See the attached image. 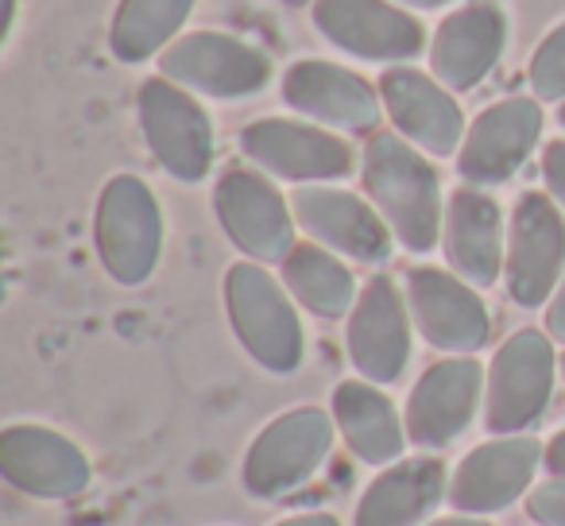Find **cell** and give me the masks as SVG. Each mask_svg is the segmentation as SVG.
I'll return each instance as SVG.
<instances>
[{
    "mask_svg": "<svg viewBox=\"0 0 565 526\" xmlns=\"http://www.w3.org/2000/svg\"><path fill=\"white\" fill-rule=\"evenodd\" d=\"M449 268L472 287H492L503 271V213L495 197L477 186L449 194L446 228H441Z\"/></svg>",
    "mask_w": 565,
    "mask_h": 526,
    "instance_id": "obj_22",
    "label": "cell"
},
{
    "mask_svg": "<svg viewBox=\"0 0 565 526\" xmlns=\"http://www.w3.org/2000/svg\"><path fill=\"white\" fill-rule=\"evenodd\" d=\"M539 464L542 446L531 433L484 441L457 464L454 484H449V503L465 515H495L531 487Z\"/></svg>",
    "mask_w": 565,
    "mask_h": 526,
    "instance_id": "obj_17",
    "label": "cell"
},
{
    "mask_svg": "<svg viewBox=\"0 0 565 526\" xmlns=\"http://www.w3.org/2000/svg\"><path fill=\"white\" fill-rule=\"evenodd\" d=\"M526 511L539 526H565V480H546L526 495Z\"/></svg>",
    "mask_w": 565,
    "mask_h": 526,
    "instance_id": "obj_28",
    "label": "cell"
},
{
    "mask_svg": "<svg viewBox=\"0 0 565 526\" xmlns=\"http://www.w3.org/2000/svg\"><path fill=\"white\" fill-rule=\"evenodd\" d=\"M503 40H508V20L495 4H465V9L449 12L434 32V78L449 89L480 86L500 63Z\"/></svg>",
    "mask_w": 565,
    "mask_h": 526,
    "instance_id": "obj_20",
    "label": "cell"
},
{
    "mask_svg": "<svg viewBox=\"0 0 565 526\" xmlns=\"http://www.w3.org/2000/svg\"><path fill=\"white\" fill-rule=\"evenodd\" d=\"M380 97L387 105V117L403 132V140H415L430 155H454L461 143L465 120L457 101L423 71L395 66L380 78Z\"/></svg>",
    "mask_w": 565,
    "mask_h": 526,
    "instance_id": "obj_21",
    "label": "cell"
},
{
    "mask_svg": "<svg viewBox=\"0 0 565 526\" xmlns=\"http://www.w3.org/2000/svg\"><path fill=\"white\" fill-rule=\"evenodd\" d=\"M395 4H415V9H438V4H449V0H395Z\"/></svg>",
    "mask_w": 565,
    "mask_h": 526,
    "instance_id": "obj_35",
    "label": "cell"
},
{
    "mask_svg": "<svg viewBox=\"0 0 565 526\" xmlns=\"http://www.w3.org/2000/svg\"><path fill=\"white\" fill-rule=\"evenodd\" d=\"M275 526H341L333 515H326V511H315V515H295V518H282V523Z\"/></svg>",
    "mask_w": 565,
    "mask_h": 526,
    "instance_id": "obj_32",
    "label": "cell"
},
{
    "mask_svg": "<svg viewBox=\"0 0 565 526\" xmlns=\"http://www.w3.org/2000/svg\"><path fill=\"white\" fill-rule=\"evenodd\" d=\"M163 78L217 101H241L267 86L271 63L259 47L225 32H194L163 51Z\"/></svg>",
    "mask_w": 565,
    "mask_h": 526,
    "instance_id": "obj_7",
    "label": "cell"
},
{
    "mask_svg": "<svg viewBox=\"0 0 565 526\" xmlns=\"http://www.w3.org/2000/svg\"><path fill=\"white\" fill-rule=\"evenodd\" d=\"M282 4H295V9H299V4H310V0H282Z\"/></svg>",
    "mask_w": 565,
    "mask_h": 526,
    "instance_id": "obj_36",
    "label": "cell"
},
{
    "mask_svg": "<svg viewBox=\"0 0 565 526\" xmlns=\"http://www.w3.org/2000/svg\"><path fill=\"white\" fill-rule=\"evenodd\" d=\"M542 136V109L534 97H503L488 105L465 132V148L457 155V171L472 186L508 182L531 159Z\"/></svg>",
    "mask_w": 565,
    "mask_h": 526,
    "instance_id": "obj_11",
    "label": "cell"
},
{
    "mask_svg": "<svg viewBox=\"0 0 565 526\" xmlns=\"http://www.w3.org/2000/svg\"><path fill=\"white\" fill-rule=\"evenodd\" d=\"M484 387V368L472 356H454L423 372L407 399V438L423 449H446L472 426Z\"/></svg>",
    "mask_w": 565,
    "mask_h": 526,
    "instance_id": "obj_16",
    "label": "cell"
},
{
    "mask_svg": "<svg viewBox=\"0 0 565 526\" xmlns=\"http://www.w3.org/2000/svg\"><path fill=\"white\" fill-rule=\"evenodd\" d=\"M295 221L315 236L318 244L353 256L361 264H380L392 251V233L387 221L372 210L364 197L333 186H302L291 197Z\"/></svg>",
    "mask_w": 565,
    "mask_h": 526,
    "instance_id": "obj_18",
    "label": "cell"
},
{
    "mask_svg": "<svg viewBox=\"0 0 565 526\" xmlns=\"http://www.w3.org/2000/svg\"><path fill=\"white\" fill-rule=\"evenodd\" d=\"M315 24L333 47L376 63H403L426 47V28L387 0H318Z\"/></svg>",
    "mask_w": 565,
    "mask_h": 526,
    "instance_id": "obj_13",
    "label": "cell"
},
{
    "mask_svg": "<svg viewBox=\"0 0 565 526\" xmlns=\"http://www.w3.org/2000/svg\"><path fill=\"white\" fill-rule=\"evenodd\" d=\"M282 283L318 318L353 314L356 307L353 271L326 244H295L291 256L282 259Z\"/></svg>",
    "mask_w": 565,
    "mask_h": 526,
    "instance_id": "obj_25",
    "label": "cell"
},
{
    "mask_svg": "<svg viewBox=\"0 0 565 526\" xmlns=\"http://www.w3.org/2000/svg\"><path fill=\"white\" fill-rule=\"evenodd\" d=\"M430 526H492V523H484V518H438V523H430Z\"/></svg>",
    "mask_w": 565,
    "mask_h": 526,
    "instance_id": "obj_33",
    "label": "cell"
},
{
    "mask_svg": "<svg viewBox=\"0 0 565 526\" xmlns=\"http://www.w3.org/2000/svg\"><path fill=\"white\" fill-rule=\"evenodd\" d=\"M333 422L341 426L345 446L364 464H392L403 457V422L395 402L369 379H345L333 387Z\"/></svg>",
    "mask_w": 565,
    "mask_h": 526,
    "instance_id": "obj_24",
    "label": "cell"
},
{
    "mask_svg": "<svg viewBox=\"0 0 565 526\" xmlns=\"http://www.w3.org/2000/svg\"><path fill=\"white\" fill-rule=\"evenodd\" d=\"M449 495L446 464L438 457H415L380 472L356 503L353 526H418Z\"/></svg>",
    "mask_w": 565,
    "mask_h": 526,
    "instance_id": "obj_23",
    "label": "cell"
},
{
    "mask_svg": "<svg viewBox=\"0 0 565 526\" xmlns=\"http://www.w3.org/2000/svg\"><path fill=\"white\" fill-rule=\"evenodd\" d=\"M554 345L546 333L519 330L500 345L488 372L484 422L492 433H519L534 426L554 395Z\"/></svg>",
    "mask_w": 565,
    "mask_h": 526,
    "instance_id": "obj_5",
    "label": "cell"
},
{
    "mask_svg": "<svg viewBox=\"0 0 565 526\" xmlns=\"http://www.w3.org/2000/svg\"><path fill=\"white\" fill-rule=\"evenodd\" d=\"M213 210L225 228V236L259 264L287 259L295 248V217L282 202V194L256 171L233 167L217 179Z\"/></svg>",
    "mask_w": 565,
    "mask_h": 526,
    "instance_id": "obj_9",
    "label": "cell"
},
{
    "mask_svg": "<svg viewBox=\"0 0 565 526\" xmlns=\"http://www.w3.org/2000/svg\"><path fill=\"white\" fill-rule=\"evenodd\" d=\"M364 190L380 217L411 251H430L441 236L438 171L403 136L376 132L364 148Z\"/></svg>",
    "mask_w": 565,
    "mask_h": 526,
    "instance_id": "obj_1",
    "label": "cell"
},
{
    "mask_svg": "<svg viewBox=\"0 0 565 526\" xmlns=\"http://www.w3.org/2000/svg\"><path fill=\"white\" fill-rule=\"evenodd\" d=\"M542 179H546L550 194L565 210V140L546 143V151H542Z\"/></svg>",
    "mask_w": 565,
    "mask_h": 526,
    "instance_id": "obj_29",
    "label": "cell"
},
{
    "mask_svg": "<svg viewBox=\"0 0 565 526\" xmlns=\"http://www.w3.org/2000/svg\"><path fill=\"white\" fill-rule=\"evenodd\" d=\"M557 117H562V128H565V105H562V112H557Z\"/></svg>",
    "mask_w": 565,
    "mask_h": 526,
    "instance_id": "obj_38",
    "label": "cell"
},
{
    "mask_svg": "<svg viewBox=\"0 0 565 526\" xmlns=\"http://www.w3.org/2000/svg\"><path fill=\"white\" fill-rule=\"evenodd\" d=\"M241 151L264 171L291 182L345 179L353 171V148L341 136L310 128L302 120H256L241 132Z\"/></svg>",
    "mask_w": 565,
    "mask_h": 526,
    "instance_id": "obj_12",
    "label": "cell"
},
{
    "mask_svg": "<svg viewBox=\"0 0 565 526\" xmlns=\"http://www.w3.org/2000/svg\"><path fill=\"white\" fill-rule=\"evenodd\" d=\"M542 464H546V472H550V476L565 480V430L557 433V438L546 446V457H542Z\"/></svg>",
    "mask_w": 565,
    "mask_h": 526,
    "instance_id": "obj_31",
    "label": "cell"
},
{
    "mask_svg": "<svg viewBox=\"0 0 565 526\" xmlns=\"http://www.w3.org/2000/svg\"><path fill=\"white\" fill-rule=\"evenodd\" d=\"M198 0H120L109 28V47L120 63H143L179 35Z\"/></svg>",
    "mask_w": 565,
    "mask_h": 526,
    "instance_id": "obj_26",
    "label": "cell"
},
{
    "mask_svg": "<svg viewBox=\"0 0 565 526\" xmlns=\"http://www.w3.org/2000/svg\"><path fill=\"white\" fill-rule=\"evenodd\" d=\"M0 476L35 500H74L89 487V457L66 433L17 422L0 433Z\"/></svg>",
    "mask_w": 565,
    "mask_h": 526,
    "instance_id": "obj_10",
    "label": "cell"
},
{
    "mask_svg": "<svg viewBox=\"0 0 565 526\" xmlns=\"http://www.w3.org/2000/svg\"><path fill=\"white\" fill-rule=\"evenodd\" d=\"M565 268V217L546 194L526 190L511 210L508 233V291L519 307L534 310L554 299Z\"/></svg>",
    "mask_w": 565,
    "mask_h": 526,
    "instance_id": "obj_8",
    "label": "cell"
},
{
    "mask_svg": "<svg viewBox=\"0 0 565 526\" xmlns=\"http://www.w3.org/2000/svg\"><path fill=\"white\" fill-rule=\"evenodd\" d=\"M349 361L369 384H395L411 361V318L392 276H372L349 314Z\"/></svg>",
    "mask_w": 565,
    "mask_h": 526,
    "instance_id": "obj_14",
    "label": "cell"
},
{
    "mask_svg": "<svg viewBox=\"0 0 565 526\" xmlns=\"http://www.w3.org/2000/svg\"><path fill=\"white\" fill-rule=\"evenodd\" d=\"M557 364H562V379H565V353H562V361H557Z\"/></svg>",
    "mask_w": 565,
    "mask_h": 526,
    "instance_id": "obj_37",
    "label": "cell"
},
{
    "mask_svg": "<svg viewBox=\"0 0 565 526\" xmlns=\"http://www.w3.org/2000/svg\"><path fill=\"white\" fill-rule=\"evenodd\" d=\"M282 101L322 125L372 132L380 120V94L361 74L333 66L326 58H302L282 78Z\"/></svg>",
    "mask_w": 565,
    "mask_h": 526,
    "instance_id": "obj_19",
    "label": "cell"
},
{
    "mask_svg": "<svg viewBox=\"0 0 565 526\" xmlns=\"http://www.w3.org/2000/svg\"><path fill=\"white\" fill-rule=\"evenodd\" d=\"M97 256L117 283L140 287L163 251V210L151 186L136 174H117L97 197Z\"/></svg>",
    "mask_w": 565,
    "mask_h": 526,
    "instance_id": "obj_3",
    "label": "cell"
},
{
    "mask_svg": "<svg viewBox=\"0 0 565 526\" xmlns=\"http://www.w3.org/2000/svg\"><path fill=\"white\" fill-rule=\"evenodd\" d=\"M225 307L236 341L259 368L275 372V376L299 368L302 348H307L302 322L287 291L271 279V271H264L252 259L233 264L225 276Z\"/></svg>",
    "mask_w": 565,
    "mask_h": 526,
    "instance_id": "obj_2",
    "label": "cell"
},
{
    "mask_svg": "<svg viewBox=\"0 0 565 526\" xmlns=\"http://www.w3.org/2000/svg\"><path fill=\"white\" fill-rule=\"evenodd\" d=\"M333 418L318 407H299L279 415L259 430L241 464V480L256 500H279V495L302 487L333 449Z\"/></svg>",
    "mask_w": 565,
    "mask_h": 526,
    "instance_id": "obj_4",
    "label": "cell"
},
{
    "mask_svg": "<svg viewBox=\"0 0 565 526\" xmlns=\"http://www.w3.org/2000/svg\"><path fill=\"white\" fill-rule=\"evenodd\" d=\"M12 20H17V0H4V35L12 32Z\"/></svg>",
    "mask_w": 565,
    "mask_h": 526,
    "instance_id": "obj_34",
    "label": "cell"
},
{
    "mask_svg": "<svg viewBox=\"0 0 565 526\" xmlns=\"http://www.w3.org/2000/svg\"><path fill=\"white\" fill-rule=\"evenodd\" d=\"M531 89L542 101H565V24H557L534 51Z\"/></svg>",
    "mask_w": 565,
    "mask_h": 526,
    "instance_id": "obj_27",
    "label": "cell"
},
{
    "mask_svg": "<svg viewBox=\"0 0 565 526\" xmlns=\"http://www.w3.org/2000/svg\"><path fill=\"white\" fill-rule=\"evenodd\" d=\"M140 128L151 155L167 174L202 182L213 167V125L205 109L171 78H148L140 86Z\"/></svg>",
    "mask_w": 565,
    "mask_h": 526,
    "instance_id": "obj_6",
    "label": "cell"
},
{
    "mask_svg": "<svg viewBox=\"0 0 565 526\" xmlns=\"http://www.w3.org/2000/svg\"><path fill=\"white\" fill-rule=\"evenodd\" d=\"M407 307L415 325L441 353H477L488 345V310L461 276L441 268H415L407 276Z\"/></svg>",
    "mask_w": 565,
    "mask_h": 526,
    "instance_id": "obj_15",
    "label": "cell"
},
{
    "mask_svg": "<svg viewBox=\"0 0 565 526\" xmlns=\"http://www.w3.org/2000/svg\"><path fill=\"white\" fill-rule=\"evenodd\" d=\"M546 333L554 341H562L565 345V279L562 287H557V294L550 299V310H546Z\"/></svg>",
    "mask_w": 565,
    "mask_h": 526,
    "instance_id": "obj_30",
    "label": "cell"
}]
</instances>
